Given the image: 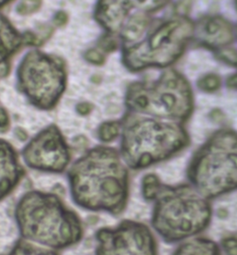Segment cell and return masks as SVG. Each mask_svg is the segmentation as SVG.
<instances>
[{
    "mask_svg": "<svg viewBox=\"0 0 237 255\" xmlns=\"http://www.w3.org/2000/svg\"><path fill=\"white\" fill-rule=\"evenodd\" d=\"M68 180L73 202L85 210L117 216L128 203V167L112 147L88 150L71 165Z\"/></svg>",
    "mask_w": 237,
    "mask_h": 255,
    "instance_id": "cell-1",
    "label": "cell"
},
{
    "mask_svg": "<svg viewBox=\"0 0 237 255\" xmlns=\"http://www.w3.org/2000/svg\"><path fill=\"white\" fill-rule=\"evenodd\" d=\"M15 220L21 239L45 248L66 249L83 238V225L77 214L52 193H24L16 205Z\"/></svg>",
    "mask_w": 237,
    "mask_h": 255,
    "instance_id": "cell-2",
    "label": "cell"
},
{
    "mask_svg": "<svg viewBox=\"0 0 237 255\" xmlns=\"http://www.w3.org/2000/svg\"><path fill=\"white\" fill-rule=\"evenodd\" d=\"M150 202L151 225L167 243H181L198 237L212 222V201L191 184L160 182Z\"/></svg>",
    "mask_w": 237,
    "mask_h": 255,
    "instance_id": "cell-3",
    "label": "cell"
},
{
    "mask_svg": "<svg viewBox=\"0 0 237 255\" xmlns=\"http://www.w3.org/2000/svg\"><path fill=\"white\" fill-rule=\"evenodd\" d=\"M190 144L183 123L157 118H135L123 126L120 153L134 170L171 159Z\"/></svg>",
    "mask_w": 237,
    "mask_h": 255,
    "instance_id": "cell-4",
    "label": "cell"
},
{
    "mask_svg": "<svg viewBox=\"0 0 237 255\" xmlns=\"http://www.w3.org/2000/svg\"><path fill=\"white\" fill-rule=\"evenodd\" d=\"M188 183L209 200L237 190V132L225 128L212 135L193 154Z\"/></svg>",
    "mask_w": 237,
    "mask_h": 255,
    "instance_id": "cell-5",
    "label": "cell"
},
{
    "mask_svg": "<svg viewBox=\"0 0 237 255\" xmlns=\"http://www.w3.org/2000/svg\"><path fill=\"white\" fill-rule=\"evenodd\" d=\"M126 104L135 112L184 123L192 114V91L180 73L169 70L156 83L133 84Z\"/></svg>",
    "mask_w": 237,
    "mask_h": 255,
    "instance_id": "cell-6",
    "label": "cell"
},
{
    "mask_svg": "<svg viewBox=\"0 0 237 255\" xmlns=\"http://www.w3.org/2000/svg\"><path fill=\"white\" fill-rule=\"evenodd\" d=\"M193 35L192 21L180 15L156 27L143 43L125 49L123 62L133 71L167 67L182 56Z\"/></svg>",
    "mask_w": 237,
    "mask_h": 255,
    "instance_id": "cell-7",
    "label": "cell"
},
{
    "mask_svg": "<svg viewBox=\"0 0 237 255\" xmlns=\"http://www.w3.org/2000/svg\"><path fill=\"white\" fill-rule=\"evenodd\" d=\"M20 90L39 109L57 105L66 84V70L59 58L40 51L29 52L18 69Z\"/></svg>",
    "mask_w": 237,
    "mask_h": 255,
    "instance_id": "cell-8",
    "label": "cell"
},
{
    "mask_svg": "<svg viewBox=\"0 0 237 255\" xmlns=\"http://www.w3.org/2000/svg\"><path fill=\"white\" fill-rule=\"evenodd\" d=\"M96 255H158L153 232L145 224L124 220L96 233Z\"/></svg>",
    "mask_w": 237,
    "mask_h": 255,
    "instance_id": "cell-9",
    "label": "cell"
},
{
    "mask_svg": "<svg viewBox=\"0 0 237 255\" xmlns=\"http://www.w3.org/2000/svg\"><path fill=\"white\" fill-rule=\"evenodd\" d=\"M27 166L42 172L62 173L71 163L70 147L55 125L45 128L21 151Z\"/></svg>",
    "mask_w": 237,
    "mask_h": 255,
    "instance_id": "cell-10",
    "label": "cell"
},
{
    "mask_svg": "<svg viewBox=\"0 0 237 255\" xmlns=\"http://www.w3.org/2000/svg\"><path fill=\"white\" fill-rule=\"evenodd\" d=\"M194 34L200 45L216 51L225 49L234 39L231 23L219 15L199 19L194 26Z\"/></svg>",
    "mask_w": 237,
    "mask_h": 255,
    "instance_id": "cell-11",
    "label": "cell"
},
{
    "mask_svg": "<svg viewBox=\"0 0 237 255\" xmlns=\"http://www.w3.org/2000/svg\"><path fill=\"white\" fill-rule=\"evenodd\" d=\"M24 174L15 149L6 140L0 139V201L16 189Z\"/></svg>",
    "mask_w": 237,
    "mask_h": 255,
    "instance_id": "cell-12",
    "label": "cell"
},
{
    "mask_svg": "<svg viewBox=\"0 0 237 255\" xmlns=\"http://www.w3.org/2000/svg\"><path fill=\"white\" fill-rule=\"evenodd\" d=\"M130 9L128 0H99L96 19L109 32H118L122 30Z\"/></svg>",
    "mask_w": 237,
    "mask_h": 255,
    "instance_id": "cell-13",
    "label": "cell"
},
{
    "mask_svg": "<svg viewBox=\"0 0 237 255\" xmlns=\"http://www.w3.org/2000/svg\"><path fill=\"white\" fill-rule=\"evenodd\" d=\"M22 42V36L0 14V63L12 56L19 49Z\"/></svg>",
    "mask_w": 237,
    "mask_h": 255,
    "instance_id": "cell-14",
    "label": "cell"
},
{
    "mask_svg": "<svg viewBox=\"0 0 237 255\" xmlns=\"http://www.w3.org/2000/svg\"><path fill=\"white\" fill-rule=\"evenodd\" d=\"M173 255H223V252L211 239L198 236L180 243Z\"/></svg>",
    "mask_w": 237,
    "mask_h": 255,
    "instance_id": "cell-15",
    "label": "cell"
},
{
    "mask_svg": "<svg viewBox=\"0 0 237 255\" xmlns=\"http://www.w3.org/2000/svg\"><path fill=\"white\" fill-rule=\"evenodd\" d=\"M149 24L147 15L135 14L123 24L122 38L125 42H135L142 37Z\"/></svg>",
    "mask_w": 237,
    "mask_h": 255,
    "instance_id": "cell-16",
    "label": "cell"
},
{
    "mask_svg": "<svg viewBox=\"0 0 237 255\" xmlns=\"http://www.w3.org/2000/svg\"><path fill=\"white\" fill-rule=\"evenodd\" d=\"M6 255H59L56 250L41 248L31 242L20 239L13 245L12 248Z\"/></svg>",
    "mask_w": 237,
    "mask_h": 255,
    "instance_id": "cell-17",
    "label": "cell"
},
{
    "mask_svg": "<svg viewBox=\"0 0 237 255\" xmlns=\"http://www.w3.org/2000/svg\"><path fill=\"white\" fill-rule=\"evenodd\" d=\"M121 129L122 125L120 122H105L98 128V139L103 142H110L117 139V137L121 132Z\"/></svg>",
    "mask_w": 237,
    "mask_h": 255,
    "instance_id": "cell-18",
    "label": "cell"
},
{
    "mask_svg": "<svg viewBox=\"0 0 237 255\" xmlns=\"http://www.w3.org/2000/svg\"><path fill=\"white\" fill-rule=\"evenodd\" d=\"M169 0H128L130 6L138 7L144 11H155L165 6Z\"/></svg>",
    "mask_w": 237,
    "mask_h": 255,
    "instance_id": "cell-19",
    "label": "cell"
},
{
    "mask_svg": "<svg viewBox=\"0 0 237 255\" xmlns=\"http://www.w3.org/2000/svg\"><path fill=\"white\" fill-rule=\"evenodd\" d=\"M221 84V78L216 74L206 75L202 77L199 82V88L206 92H214L220 88Z\"/></svg>",
    "mask_w": 237,
    "mask_h": 255,
    "instance_id": "cell-20",
    "label": "cell"
},
{
    "mask_svg": "<svg viewBox=\"0 0 237 255\" xmlns=\"http://www.w3.org/2000/svg\"><path fill=\"white\" fill-rule=\"evenodd\" d=\"M220 246L225 255H237V233L225 237L221 241Z\"/></svg>",
    "mask_w": 237,
    "mask_h": 255,
    "instance_id": "cell-21",
    "label": "cell"
},
{
    "mask_svg": "<svg viewBox=\"0 0 237 255\" xmlns=\"http://www.w3.org/2000/svg\"><path fill=\"white\" fill-rule=\"evenodd\" d=\"M42 4V0H21L17 6V11L21 15H30L37 11Z\"/></svg>",
    "mask_w": 237,
    "mask_h": 255,
    "instance_id": "cell-22",
    "label": "cell"
},
{
    "mask_svg": "<svg viewBox=\"0 0 237 255\" xmlns=\"http://www.w3.org/2000/svg\"><path fill=\"white\" fill-rule=\"evenodd\" d=\"M85 58L90 63L95 65H102L105 62L104 52L100 49H90L85 53Z\"/></svg>",
    "mask_w": 237,
    "mask_h": 255,
    "instance_id": "cell-23",
    "label": "cell"
},
{
    "mask_svg": "<svg viewBox=\"0 0 237 255\" xmlns=\"http://www.w3.org/2000/svg\"><path fill=\"white\" fill-rule=\"evenodd\" d=\"M117 47L116 41L110 36H104L100 40V44H99V49L101 51H113Z\"/></svg>",
    "mask_w": 237,
    "mask_h": 255,
    "instance_id": "cell-24",
    "label": "cell"
},
{
    "mask_svg": "<svg viewBox=\"0 0 237 255\" xmlns=\"http://www.w3.org/2000/svg\"><path fill=\"white\" fill-rule=\"evenodd\" d=\"M9 125V119L6 111L3 109H0V129L6 130Z\"/></svg>",
    "mask_w": 237,
    "mask_h": 255,
    "instance_id": "cell-25",
    "label": "cell"
},
{
    "mask_svg": "<svg viewBox=\"0 0 237 255\" xmlns=\"http://www.w3.org/2000/svg\"><path fill=\"white\" fill-rule=\"evenodd\" d=\"M68 20V16L63 11H59L54 17V23L57 26H63Z\"/></svg>",
    "mask_w": 237,
    "mask_h": 255,
    "instance_id": "cell-26",
    "label": "cell"
},
{
    "mask_svg": "<svg viewBox=\"0 0 237 255\" xmlns=\"http://www.w3.org/2000/svg\"><path fill=\"white\" fill-rule=\"evenodd\" d=\"M78 112L82 115H87L92 110V106L87 103H82L77 106Z\"/></svg>",
    "mask_w": 237,
    "mask_h": 255,
    "instance_id": "cell-27",
    "label": "cell"
},
{
    "mask_svg": "<svg viewBox=\"0 0 237 255\" xmlns=\"http://www.w3.org/2000/svg\"><path fill=\"white\" fill-rule=\"evenodd\" d=\"M228 86L237 90V74H235L229 78L228 80Z\"/></svg>",
    "mask_w": 237,
    "mask_h": 255,
    "instance_id": "cell-28",
    "label": "cell"
},
{
    "mask_svg": "<svg viewBox=\"0 0 237 255\" xmlns=\"http://www.w3.org/2000/svg\"><path fill=\"white\" fill-rule=\"evenodd\" d=\"M10 0H0V6H4L7 2H9Z\"/></svg>",
    "mask_w": 237,
    "mask_h": 255,
    "instance_id": "cell-29",
    "label": "cell"
},
{
    "mask_svg": "<svg viewBox=\"0 0 237 255\" xmlns=\"http://www.w3.org/2000/svg\"><path fill=\"white\" fill-rule=\"evenodd\" d=\"M236 1H237V0H236Z\"/></svg>",
    "mask_w": 237,
    "mask_h": 255,
    "instance_id": "cell-30",
    "label": "cell"
}]
</instances>
